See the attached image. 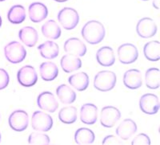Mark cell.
Here are the masks:
<instances>
[{
  "mask_svg": "<svg viewBox=\"0 0 160 145\" xmlns=\"http://www.w3.org/2000/svg\"><path fill=\"white\" fill-rule=\"evenodd\" d=\"M81 35L88 43L97 45L105 38L106 30L102 23L96 20H91L82 26Z\"/></svg>",
  "mask_w": 160,
  "mask_h": 145,
  "instance_id": "1",
  "label": "cell"
},
{
  "mask_svg": "<svg viewBox=\"0 0 160 145\" xmlns=\"http://www.w3.org/2000/svg\"><path fill=\"white\" fill-rule=\"evenodd\" d=\"M117 77L115 72L110 70L100 71L94 78V87L101 92H108L115 87Z\"/></svg>",
  "mask_w": 160,
  "mask_h": 145,
  "instance_id": "2",
  "label": "cell"
},
{
  "mask_svg": "<svg viewBox=\"0 0 160 145\" xmlns=\"http://www.w3.org/2000/svg\"><path fill=\"white\" fill-rule=\"evenodd\" d=\"M6 59L12 64H18L23 62L27 57V50L20 42L13 41L4 47Z\"/></svg>",
  "mask_w": 160,
  "mask_h": 145,
  "instance_id": "3",
  "label": "cell"
},
{
  "mask_svg": "<svg viewBox=\"0 0 160 145\" xmlns=\"http://www.w3.org/2000/svg\"><path fill=\"white\" fill-rule=\"evenodd\" d=\"M58 21L67 30H74L79 22V15L74 8L64 7L58 12Z\"/></svg>",
  "mask_w": 160,
  "mask_h": 145,
  "instance_id": "4",
  "label": "cell"
},
{
  "mask_svg": "<svg viewBox=\"0 0 160 145\" xmlns=\"http://www.w3.org/2000/svg\"><path fill=\"white\" fill-rule=\"evenodd\" d=\"M31 127L37 132H48L53 127V118L48 113L35 111L31 117Z\"/></svg>",
  "mask_w": 160,
  "mask_h": 145,
  "instance_id": "5",
  "label": "cell"
},
{
  "mask_svg": "<svg viewBox=\"0 0 160 145\" xmlns=\"http://www.w3.org/2000/svg\"><path fill=\"white\" fill-rule=\"evenodd\" d=\"M10 127L15 132H23L28 129L29 124V116L24 110L14 111L8 119Z\"/></svg>",
  "mask_w": 160,
  "mask_h": 145,
  "instance_id": "6",
  "label": "cell"
},
{
  "mask_svg": "<svg viewBox=\"0 0 160 145\" xmlns=\"http://www.w3.org/2000/svg\"><path fill=\"white\" fill-rule=\"evenodd\" d=\"M118 61L122 64L134 63L138 58V50L134 44L124 43L119 45L117 50Z\"/></svg>",
  "mask_w": 160,
  "mask_h": 145,
  "instance_id": "7",
  "label": "cell"
},
{
  "mask_svg": "<svg viewBox=\"0 0 160 145\" xmlns=\"http://www.w3.org/2000/svg\"><path fill=\"white\" fill-rule=\"evenodd\" d=\"M17 79L20 85L23 87H32L38 81V74L35 69L31 65H24L18 69Z\"/></svg>",
  "mask_w": 160,
  "mask_h": 145,
  "instance_id": "8",
  "label": "cell"
},
{
  "mask_svg": "<svg viewBox=\"0 0 160 145\" xmlns=\"http://www.w3.org/2000/svg\"><path fill=\"white\" fill-rule=\"evenodd\" d=\"M121 118V113L117 108L114 106H105L101 110L100 113V123L105 128L114 127L115 124Z\"/></svg>",
  "mask_w": 160,
  "mask_h": 145,
  "instance_id": "9",
  "label": "cell"
},
{
  "mask_svg": "<svg viewBox=\"0 0 160 145\" xmlns=\"http://www.w3.org/2000/svg\"><path fill=\"white\" fill-rule=\"evenodd\" d=\"M139 109L148 115H155L159 110V100L155 94L146 93L139 100Z\"/></svg>",
  "mask_w": 160,
  "mask_h": 145,
  "instance_id": "10",
  "label": "cell"
},
{
  "mask_svg": "<svg viewBox=\"0 0 160 145\" xmlns=\"http://www.w3.org/2000/svg\"><path fill=\"white\" fill-rule=\"evenodd\" d=\"M158 27L152 18H142L139 19L136 26V32L140 38H150L156 35Z\"/></svg>",
  "mask_w": 160,
  "mask_h": 145,
  "instance_id": "11",
  "label": "cell"
},
{
  "mask_svg": "<svg viewBox=\"0 0 160 145\" xmlns=\"http://www.w3.org/2000/svg\"><path fill=\"white\" fill-rule=\"evenodd\" d=\"M37 105L38 108L48 113H55L58 108V101L55 95L51 92L45 91L40 93L37 98Z\"/></svg>",
  "mask_w": 160,
  "mask_h": 145,
  "instance_id": "12",
  "label": "cell"
},
{
  "mask_svg": "<svg viewBox=\"0 0 160 145\" xmlns=\"http://www.w3.org/2000/svg\"><path fill=\"white\" fill-rule=\"evenodd\" d=\"M28 15L31 22L34 23H39L48 18V9L47 6L42 2H32L28 7Z\"/></svg>",
  "mask_w": 160,
  "mask_h": 145,
  "instance_id": "13",
  "label": "cell"
},
{
  "mask_svg": "<svg viewBox=\"0 0 160 145\" xmlns=\"http://www.w3.org/2000/svg\"><path fill=\"white\" fill-rule=\"evenodd\" d=\"M63 49L68 54L83 57L87 53V46L78 38H71L64 42Z\"/></svg>",
  "mask_w": 160,
  "mask_h": 145,
  "instance_id": "14",
  "label": "cell"
},
{
  "mask_svg": "<svg viewBox=\"0 0 160 145\" xmlns=\"http://www.w3.org/2000/svg\"><path fill=\"white\" fill-rule=\"evenodd\" d=\"M137 124L131 119H125L117 127L115 133L121 140H128L137 132Z\"/></svg>",
  "mask_w": 160,
  "mask_h": 145,
  "instance_id": "15",
  "label": "cell"
},
{
  "mask_svg": "<svg viewBox=\"0 0 160 145\" xmlns=\"http://www.w3.org/2000/svg\"><path fill=\"white\" fill-rule=\"evenodd\" d=\"M98 120V107L94 104L87 103L80 109V120L85 124L93 125Z\"/></svg>",
  "mask_w": 160,
  "mask_h": 145,
  "instance_id": "16",
  "label": "cell"
},
{
  "mask_svg": "<svg viewBox=\"0 0 160 145\" xmlns=\"http://www.w3.org/2000/svg\"><path fill=\"white\" fill-rule=\"evenodd\" d=\"M123 84L130 89H137L142 85V73L138 69H131L123 74Z\"/></svg>",
  "mask_w": 160,
  "mask_h": 145,
  "instance_id": "17",
  "label": "cell"
},
{
  "mask_svg": "<svg viewBox=\"0 0 160 145\" xmlns=\"http://www.w3.org/2000/svg\"><path fill=\"white\" fill-rule=\"evenodd\" d=\"M18 38L28 47H34L38 41V34L32 26H24L18 31Z\"/></svg>",
  "mask_w": 160,
  "mask_h": 145,
  "instance_id": "18",
  "label": "cell"
},
{
  "mask_svg": "<svg viewBox=\"0 0 160 145\" xmlns=\"http://www.w3.org/2000/svg\"><path fill=\"white\" fill-rule=\"evenodd\" d=\"M98 63L104 67H109L115 64V55L114 50L110 46H102L96 53Z\"/></svg>",
  "mask_w": 160,
  "mask_h": 145,
  "instance_id": "19",
  "label": "cell"
},
{
  "mask_svg": "<svg viewBox=\"0 0 160 145\" xmlns=\"http://www.w3.org/2000/svg\"><path fill=\"white\" fill-rule=\"evenodd\" d=\"M68 82L71 86H72L77 91L82 92L89 86L90 79L86 72H80L70 76L68 77Z\"/></svg>",
  "mask_w": 160,
  "mask_h": 145,
  "instance_id": "20",
  "label": "cell"
},
{
  "mask_svg": "<svg viewBox=\"0 0 160 145\" xmlns=\"http://www.w3.org/2000/svg\"><path fill=\"white\" fill-rule=\"evenodd\" d=\"M39 73L43 81L52 82L58 77V68L52 62H42L39 66Z\"/></svg>",
  "mask_w": 160,
  "mask_h": 145,
  "instance_id": "21",
  "label": "cell"
},
{
  "mask_svg": "<svg viewBox=\"0 0 160 145\" xmlns=\"http://www.w3.org/2000/svg\"><path fill=\"white\" fill-rule=\"evenodd\" d=\"M60 65L65 72H72L82 67V61L78 57L71 54H66L60 60Z\"/></svg>",
  "mask_w": 160,
  "mask_h": 145,
  "instance_id": "22",
  "label": "cell"
},
{
  "mask_svg": "<svg viewBox=\"0 0 160 145\" xmlns=\"http://www.w3.org/2000/svg\"><path fill=\"white\" fill-rule=\"evenodd\" d=\"M41 57L45 59H54L59 54V47L56 42L52 41H46L38 47Z\"/></svg>",
  "mask_w": 160,
  "mask_h": 145,
  "instance_id": "23",
  "label": "cell"
},
{
  "mask_svg": "<svg viewBox=\"0 0 160 145\" xmlns=\"http://www.w3.org/2000/svg\"><path fill=\"white\" fill-rule=\"evenodd\" d=\"M56 94L59 101L65 105H71L76 100V93L68 85L62 84L56 89Z\"/></svg>",
  "mask_w": 160,
  "mask_h": 145,
  "instance_id": "24",
  "label": "cell"
},
{
  "mask_svg": "<svg viewBox=\"0 0 160 145\" xmlns=\"http://www.w3.org/2000/svg\"><path fill=\"white\" fill-rule=\"evenodd\" d=\"M42 35L49 39L56 40L61 36V28L56 22L53 19L48 20L42 26Z\"/></svg>",
  "mask_w": 160,
  "mask_h": 145,
  "instance_id": "25",
  "label": "cell"
},
{
  "mask_svg": "<svg viewBox=\"0 0 160 145\" xmlns=\"http://www.w3.org/2000/svg\"><path fill=\"white\" fill-rule=\"evenodd\" d=\"M74 139L77 144H91L95 142V135L90 129L80 128L75 132Z\"/></svg>",
  "mask_w": 160,
  "mask_h": 145,
  "instance_id": "26",
  "label": "cell"
},
{
  "mask_svg": "<svg viewBox=\"0 0 160 145\" xmlns=\"http://www.w3.org/2000/svg\"><path fill=\"white\" fill-rule=\"evenodd\" d=\"M143 54L150 62H158L160 59V43L158 41H151L144 45Z\"/></svg>",
  "mask_w": 160,
  "mask_h": 145,
  "instance_id": "27",
  "label": "cell"
},
{
  "mask_svg": "<svg viewBox=\"0 0 160 145\" xmlns=\"http://www.w3.org/2000/svg\"><path fill=\"white\" fill-rule=\"evenodd\" d=\"M26 17V10L22 5L12 6L8 13V21L12 24L22 23L25 21Z\"/></svg>",
  "mask_w": 160,
  "mask_h": 145,
  "instance_id": "28",
  "label": "cell"
},
{
  "mask_svg": "<svg viewBox=\"0 0 160 145\" xmlns=\"http://www.w3.org/2000/svg\"><path fill=\"white\" fill-rule=\"evenodd\" d=\"M78 111L74 106H67L62 108L58 113V119L62 123L71 124L77 120Z\"/></svg>",
  "mask_w": 160,
  "mask_h": 145,
  "instance_id": "29",
  "label": "cell"
},
{
  "mask_svg": "<svg viewBox=\"0 0 160 145\" xmlns=\"http://www.w3.org/2000/svg\"><path fill=\"white\" fill-rule=\"evenodd\" d=\"M145 82L150 89H157L159 87L160 71L158 68H150L146 71Z\"/></svg>",
  "mask_w": 160,
  "mask_h": 145,
  "instance_id": "30",
  "label": "cell"
},
{
  "mask_svg": "<svg viewBox=\"0 0 160 145\" xmlns=\"http://www.w3.org/2000/svg\"><path fill=\"white\" fill-rule=\"evenodd\" d=\"M51 140L45 133L35 132L29 135L28 143L30 144H49Z\"/></svg>",
  "mask_w": 160,
  "mask_h": 145,
  "instance_id": "31",
  "label": "cell"
},
{
  "mask_svg": "<svg viewBox=\"0 0 160 145\" xmlns=\"http://www.w3.org/2000/svg\"><path fill=\"white\" fill-rule=\"evenodd\" d=\"M131 144H146L149 145L151 144V139L149 136L145 133H140L137 135L131 141Z\"/></svg>",
  "mask_w": 160,
  "mask_h": 145,
  "instance_id": "32",
  "label": "cell"
},
{
  "mask_svg": "<svg viewBox=\"0 0 160 145\" xmlns=\"http://www.w3.org/2000/svg\"><path fill=\"white\" fill-rule=\"evenodd\" d=\"M10 82V77L7 70L0 69V90L8 87Z\"/></svg>",
  "mask_w": 160,
  "mask_h": 145,
  "instance_id": "33",
  "label": "cell"
},
{
  "mask_svg": "<svg viewBox=\"0 0 160 145\" xmlns=\"http://www.w3.org/2000/svg\"><path fill=\"white\" fill-rule=\"evenodd\" d=\"M102 144H121L122 140H118V138L114 135L107 136L102 141Z\"/></svg>",
  "mask_w": 160,
  "mask_h": 145,
  "instance_id": "34",
  "label": "cell"
},
{
  "mask_svg": "<svg viewBox=\"0 0 160 145\" xmlns=\"http://www.w3.org/2000/svg\"><path fill=\"white\" fill-rule=\"evenodd\" d=\"M152 5L156 10L159 9V0H154Z\"/></svg>",
  "mask_w": 160,
  "mask_h": 145,
  "instance_id": "35",
  "label": "cell"
},
{
  "mask_svg": "<svg viewBox=\"0 0 160 145\" xmlns=\"http://www.w3.org/2000/svg\"><path fill=\"white\" fill-rule=\"evenodd\" d=\"M55 2H67L68 0H55Z\"/></svg>",
  "mask_w": 160,
  "mask_h": 145,
  "instance_id": "36",
  "label": "cell"
},
{
  "mask_svg": "<svg viewBox=\"0 0 160 145\" xmlns=\"http://www.w3.org/2000/svg\"><path fill=\"white\" fill-rule=\"evenodd\" d=\"M2 26V18H1V15H0V27Z\"/></svg>",
  "mask_w": 160,
  "mask_h": 145,
  "instance_id": "37",
  "label": "cell"
},
{
  "mask_svg": "<svg viewBox=\"0 0 160 145\" xmlns=\"http://www.w3.org/2000/svg\"><path fill=\"white\" fill-rule=\"evenodd\" d=\"M1 138H2V136H1V133H0V143H1Z\"/></svg>",
  "mask_w": 160,
  "mask_h": 145,
  "instance_id": "38",
  "label": "cell"
},
{
  "mask_svg": "<svg viewBox=\"0 0 160 145\" xmlns=\"http://www.w3.org/2000/svg\"><path fill=\"white\" fill-rule=\"evenodd\" d=\"M3 1H5V0H0V2H3Z\"/></svg>",
  "mask_w": 160,
  "mask_h": 145,
  "instance_id": "39",
  "label": "cell"
},
{
  "mask_svg": "<svg viewBox=\"0 0 160 145\" xmlns=\"http://www.w3.org/2000/svg\"><path fill=\"white\" fill-rule=\"evenodd\" d=\"M142 1H148V0H142Z\"/></svg>",
  "mask_w": 160,
  "mask_h": 145,
  "instance_id": "40",
  "label": "cell"
}]
</instances>
